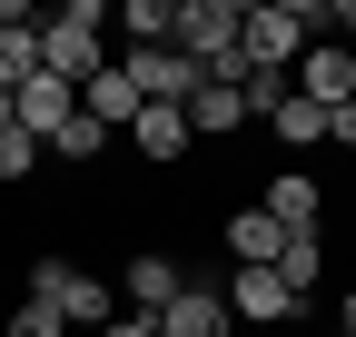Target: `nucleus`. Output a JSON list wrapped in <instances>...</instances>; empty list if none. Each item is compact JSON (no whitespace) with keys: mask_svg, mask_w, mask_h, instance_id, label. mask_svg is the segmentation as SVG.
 Segmentation results:
<instances>
[{"mask_svg":"<svg viewBox=\"0 0 356 337\" xmlns=\"http://www.w3.org/2000/svg\"><path fill=\"white\" fill-rule=\"evenodd\" d=\"M40 70L89 90V79L109 70V0H60L50 20H40Z\"/></svg>","mask_w":356,"mask_h":337,"instance_id":"1","label":"nucleus"},{"mask_svg":"<svg viewBox=\"0 0 356 337\" xmlns=\"http://www.w3.org/2000/svg\"><path fill=\"white\" fill-rule=\"evenodd\" d=\"M307 40H327V0H248V20H238L248 70H297Z\"/></svg>","mask_w":356,"mask_h":337,"instance_id":"2","label":"nucleus"},{"mask_svg":"<svg viewBox=\"0 0 356 337\" xmlns=\"http://www.w3.org/2000/svg\"><path fill=\"white\" fill-rule=\"evenodd\" d=\"M238 20H248V0H178V50H188L198 79H248V50H238Z\"/></svg>","mask_w":356,"mask_h":337,"instance_id":"3","label":"nucleus"},{"mask_svg":"<svg viewBox=\"0 0 356 337\" xmlns=\"http://www.w3.org/2000/svg\"><path fill=\"white\" fill-rule=\"evenodd\" d=\"M30 308H50L60 327H89V337H99V327L119 318V278L70 268V258H40V268H30Z\"/></svg>","mask_w":356,"mask_h":337,"instance_id":"4","label":"nucleus"},{"mask_svg":"<svg viewBox=\"0 0 356 337\" xmlns=\"http://www.w3.org/2000/svg\"><path fill=\"white\" fill-rule=\"evenodd\" d=\"M287 79H297V100H317V109H346V100H356V50H346V40H307Z\"/></svg>","mask_w":356,"mask_h":337,"instance_id":"5","label":"nucleus"},{"mask_svg":"<svg viewBox=\"0 0 356 337\" xmlns=\"http://www.w3.org/2000/svg\"><path fill=\"white\" fill-rule=\"evenodd\" d=\"M10 119H20V130H30L40 149H50V139L70 130V119H79V90H70V79H50V70H30L20 90H10Z\"/></svg>","mask_w":356,"mask_h":337,"instance_id":"6","label":"nucleus"},{"mask_svg":"<svg viewBox=\"0 0 356 337\" xmlns=\"http://www.w3.org/2000/svg\"><path fill=\"white\" fill-rule=\"evenodd\" d=\"M178 288H188V268H178L168 248H139V258L119 268V318H159Z\"/></svg>","mask_w":356,"mask_h":337,"instance_id":"7","label":"nucleus"},{"mask_svg":"<svg viewBox=\"0 0 356 337\" xmlns=\"http://www.w3.org/2000/svg\"><path fill=\"white\" fill-rule=\"evenodd\" d=\"M218 298H228L238 327H287V318H297V298L277 288V268H228V288H218Z\"/></svg>","mask_w":356,"mask_h":337,"instance_id":"8","label":"nucleus"},{"mask_svg":"<svg viewBox=\"0 0 356 337\" xmlns=\"http://www.w3.org/2000/svg\"><path fill=\"white\" fill-rule=\"evenodd\" d=\"M159 337H238L228 298H218V278H188V288H178V298L159 308Z\"/></svg>","mask_w":356,"mask_h":337,"instance_id":"9","label":"nucleus"},{"mask_svg":"<svg viewBox=\"0 0 356 337\" xmlns=\"http://www.w3.org/2000/svg\"><path fill=\"white\" fill-rule=\"evenodd\" d=\"M257 208H267L287 238H297V228H327V179H307V168H277V179L257 189Z\"/></svg>","mask_w":356,"mask_h":337,"instance_id":"10","label":"nucleus"},{"mask_svg":"<svg viewBox=\"0 0 356 337\" xmlns=\"http://www.w3.org/2000/svg\"><path fill=\"white\" fill-rule=\"evenodd\" d=\"M218 248H228L238 268H267V258L287 248V228H277V219H267V208L248 198V208H228V219H218Z\"/></svg>","mask_w":356,"mask_h":337,"instance_id":"11","label":"nucleus"},{"mask_svg":"<svg viewBox=\"0 0 356 337\" xmlns=\"http://www.w3.org/2000/svg\"><path fill=\"white\" fill-rule=\"evenodd\" d=\"M178 119H188V139H238V130H248V100L228 90V79H198Z\"/></svg>","mask_w":356,"mask_h":337,"instance_id":"12","label":"nucleus"},{"mask_svg":"<svg viewBox=\"0 0 356 337\" xmlns=\"http://www.w3.org/2000/svg\"><path fill=\"white\" fill-rule=\"evenodd\" d=\"M109 30H129L119 50H168L178 40V0H109Z\"/></svg>","mask_w":356,"mask_h":337,"instance_id":"13","label":"nucleus"},{"mask_svg":"<svg viewBox=\"0 0 356 337\" xmlns=\"http://www.w3.org/2000/svg\"><path fill=\"white\" fill-rule=\"evenodd\" d=\"M267 268H277V288H287L297 308H307V298H317V278H327V228H297V238H287Z\"/></svg>","mask_w":356,"mask_h":337,"instance_id":"14","label":"nucleus"},{"mask_svg":"<svg viewBox=\"0 0 356 337\" xmlns=\"http://www.w3.org/2000/svg\"><path fill=\"white\" fill-rule=\"evenodd\" d=\"M129 149H139L149 168H178L198 139H188V119H178V109H139V119H129Z\"/></svg>","mask_w":356,"mask_h":337,"instance_id":"15","label":"nucleus"},{"mask_svg":"<svg viewBox=\"0 0 356 337\" xmlns=\"http://www.w3.org/2000/svg\"><path fill=\"white\" fill-rule=\"evenodd\" d=\"M257 130H267V139H277L287 159H307V149H317V139H327V109H317V100H297V90H287L277 109H267V119H257Z\"/></svg>","mask_w":356,"mask_h":337,"instance_id":"16","label":"nucleus"},{"mask_svg":"<svg viewBox=\"0 0 356 337\" xmlns=\"http://www.w3.org/2000/svg\"><path fill=\"white\" fill-rule=\"evenodd\" d=\"M79 109H89V119H99V130H109V139H129V119H139L149 100H139V90H129V79H119V70H99V79H89V90H79Z\"/></svg>","mask_w":356,"mask_h":337,"instance_id":"17","label":"nucleus"},{"mask_svg":"<svg viewBox=\"0 0 356 337\" xmlns=\"http://www.w3.org/2000/svg\"><path fill=\"white\" fill-rule=\"evenodd\" d=\"M40 168H50V149H40V139L20 130V119H0V189H30Z\"/></svg>","mask_w":356,"mask_h":337,"instance_id":"18","label":"nucleus"},{"mask_svg":"<svg viewBox=\"0 0 356 337\" xmlns=\"http://www.w3.org/2000/svg\"><path fill=\"white\" fill-rule=\"evenodd\" d=\"M50 159H60V168H99V159H109V130H99V119H89V109H79V119H70V130L50 139Z\"/></svg>","mask_w":356,"mask_h":337,"instance_id":"19","label":"nucleus"},{"mask_svg":"<svg viewBox=\"0 0 356 337\" xmlns=\"http://www.w3.org/2000/svg\"><path fill=\"white\" fill-rule=\"evenodd\" d=\"M30 70H40V30H0V100H10Z\"/></svg>","mask_w":356,"mask_h":337,"instance_id":"20","label":"nucleus"},{"mask_svg":"<svg viewBox=\"0 0 356 337\" xmlns=\"http://www.w3.org/2000/svg\"><path fill=\"white\" fill-rule=\"evenodd\" d=\"M0 337H70V327H60L50 308H30V298H20V308H10V327H0Z\"/></svg>","mask_w":356,"mask_h":337,"instance_id":"21","label":"nucleus"},{"mask_svg":"<svg viewBox=\"0 0 356 337\" xmlns=\"http://www.w3.org/2000/svg\"><path fill=\"white\" fill-rule=\"evenodd\" d=\"M327 139H337V149L356 159V100H346V109H327Z\"/></svg>","mask_w":356,"mask_h":337,"instance_id":"22","label":"nucleus"},{"mask_svg":"<svg viewBox=\"0 0 356 337\" xmlns=\"http://www.w3.org/2000/svg\"><path fill=\"white\" fill-rule=\"evenodd\" d=\"M327 30L346 40V50H356V0H327Z\"/></svg>","mask_w":356,"mask_h":337,"instance_id":"23","label":"nucleus"},{"mask_svg":"<svg viewBox=\"0 0 356 337\" xmlns=\"http://www.w3.org/2000/svg\"><path fill=\"white\" fill-rule=\"evenodd\" d=\"M99 337H159V318H109Z\"/></svg>","mask_w":356,"mask_h":337,"instance_id":"24","label":"nucleus"},{"mask_svg":"<svg viewBox=\"0 0 356 337\" xmlns=\"http://www.w3.org/2000/svg\"><path fill=\"white\" fill-rule=\"evenodd\" d=\"M0 30H30V0H0Z\"/></svg>","mask_w":356,"mask_h":337,"instance_id":"25","label":"nucleus"},{"mask_svg":"<svg viewBox=\"0 0 356 337\" xmlns=\"http://www.w3.org/2000/svg\"><path fill=\"white\" fill-rule=\"evenodd\" d=\"M337 327H346V337H356V288H346V308H337Z\"/></svg>","mask_w":356,"mask_h":337,"instance_id":"26","label":"nucleus"},{"mask_svg":"<svg viewBox=\"0 0 356 337\" xmlns=\"http://www.w3.org/2000/svg\"><path fill=\"white\" fill-rule=\"evenodd\" d=\"M327 337H346V327H327Z\"/></svg>","mask_w":356,"mask_h":337,"instance_id":"27","label":"nucleus"}]
</instances>
